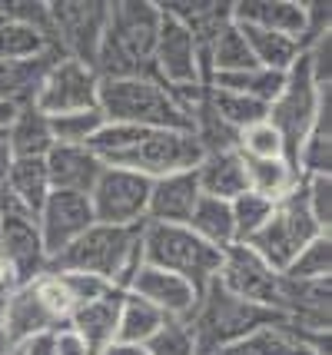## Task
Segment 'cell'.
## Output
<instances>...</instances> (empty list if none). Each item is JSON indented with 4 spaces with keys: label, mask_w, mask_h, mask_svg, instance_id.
Returning a JSON list of instances; mask_svg holds the SVG:
<instances>
[{
    "label": "cell",
    "mask_w": 332,
    "mask_h": 355,
    "mask_svg": "<svg viewBox=\"0 0 332 355\" xmlns=\"http://www.w3.org/2000/svg\"><path fill=\"white\" fill-rule=\"evenodd\" d=\"M87 146L103 159V166L140 173L146 180L196 170L203 159L196 137L180 130H140V126L103 123V130Z\"/></svg>",
    "instance_id": "obj_1"
},
{
    "label": "cell",
    "mask_w": 332,
    "mask_h": 355,
    "mask_svg": "<svg viewBox=\"0 0 332 355\" xmlns=\"http://www.w3.org/2000/svg\"><path fill=\"white\" fill-rule=\"evenodd\" d=\"M163 14L153 0H116L110 3L107 31L96 50L94 70L100 80L153 77V46Z\"/></svg>",
    "instance_id": "obj_2"
},
{
    "label": "cell",
    "mask_w": 332,
    "mask_h": 355,
    "mask_svg": "<svg viewBox=\"0 0 332 355\" xmlns=\"http://www.w3.org/2000/svg\"><path fill=\"white\" fill-rule=\"evenodd\" d=\"M140 232L143 226H100V223H94L80 239H73L64 252H57L50 259V269L96 276L127 293L130 276L143 263Z\"/></svg>",
    "instance_id": "obj_3"
},
{
    "label": "cell",
    "mask_w": 332,
    "mask_h": 355,
    "mask_svg": "<svg viewBox=\"0 0 332 355\" xmlns=\"http://www.w3.org/2000/svg\"><path fill=\"white\" fill-rule=\"evenodd\" d=\"M96 110L107 123L140 126V130H180L193 133V120L180 110L170 90L153 77H123L100 80L96 87Z\"/></svg>",
    "instance_id": "obj_4"
},
{
    "label": "cell",
    "mask_w": 332,
    "mask_h": 355,
    "mask_svg": "<svg viewBox=\"0 0 332 355\" xmlns=\"http://www.w3.org/2000/svg\"><path fill=\"white\" fill-rule=\"evenodd\" d=\"M286 322L279 312L263 309V306H253V302H243L233 293H226L220 282L213 279L200 293V302H196V312L190 319V329L196 336V345H200V355H216L220 349L233 345V342L253 336L266 325Z\"/></svg>",
    "instance_id": "obj_5"
},
{
    "label": "cell",
    "mask_w": 332,
    "mask_h": 355,
    "mask_svg": "<svg viewBox=\"0 0 332 355\" xmlns=\"http://www.w3.org/2000/svg\"><path fill=\"white\" fill-rule=\"evenodd\" d=\"M140 259L153 269L173 272L186 279L196 293L216 279L222 266V249L203 243L190 226H163V223H143L140 232Z\"/></svg>",
    "instance_id": "obj_6"
},
{
    "label": "cell",
    "mask_w": 332,
    "mask_h": 355,
    "mask_svg": "<svg viewBox=\"0 0 332 355\" xmlns=\"http://www.w3.org/2000/svg\"><path fill=\"white\" fill-rule=\"evenodd\" d=\"M319 232L322 230L316 226V219L309 216L306 200H302V183H296L283 200L272 206V216L266 219V226L243 246H250L272 272L283 276L289 263L299 256V249L306 243H313Z\"/></svg>",
    "instance_id": "obj_7"
},
{
    "label": "cell",
    "mask_w": 332,
    "mask_h": 355,
    "mask_svg": "<svg viewBox=\"0 0 332 355\" xmlns=\"http://www.w3.org/2000/svg\"><path fill=\"white\" fill-rule=\"evenodd\" d=\"M107 17H110L107 0H57V3H47L50 46L60 57L94 67L103 31H107Z\"/></svg>",
    "instance_id": "obj_8"
},
{
    "label": "cell",
    "mask_w": 332,
    "mask_h": 355,
    "mask_svg": "<svg viewBox=\"0 0 332 355\" xmlns=\"http://www.w3.org/2000/svg\"><path fill=\"white\" fill-rule=\"evenodd\" d=\"M329 87H319L313 70H309V60H306V50L299 53V60L289 67L286 73V87L283 93L269 103V123L279 130V137L286 143V153H289V163L296 156V146L302 143V137L309 133V126L319 113V100Z\"/></svg>",
    "instance_id": "obj_9"
},
{
    "label": "cell",
    "mask_w": 332,
    "mask_h": 355,
    "mask_svg": "<svg viewBox=\"0 0 332 355\" xmlns=\"http://www.w3.org/2000/svg\"><path fill=\"white\" fill-rule=\"evenodd\" d=\"M150 183L140 173L107 170L100 173L96 186L90 189V209L94 223L100 226H143L146 223V202H150Z\"/></svg>",
    "instance_id": "obj_10"
},
{
    "label": "cell",
    "mask_w": 332,
    "mask_h": 355,
    "mask_svg": "<svg viewBox=\"0 0 332 355\" xmlns=\"http://www.w3.org/2000/svg\"><path fill=\"white\" fill-rule=\"evenodd\" d=\"M96 87H100V77H96L94 67L70 60V57H57L33 93V107L44 116H64V113L90 110L96 107Z\"/></svg>",
    "instance_id": "obj_11"
},
{
    "label": "cell",
    "mask_w": 332,
    "mask_h": 355,
    "mask_svg": "<svg viewBox=\"0 0 332 355\" xmlns=\"http://www.w3.org/2000/svg\"><path fill=\"white\" fill-rule=\"evenodd\" d=\"M226 293H233L243 302H253L263 309L279 312V289H283V276L272 272L250 246H229L222 249V266L216 272Z\"/></svg>",
    "instance_id": "obj_12"
},
{
    "label": "cell",
    "mask_w": 332,
    "mask_h": 355,
    "mask_svg": "<svg viewBox=\"0 0 332 355\" xmlns=\"http://www.w3.org/2000/svg\"><path fill=\"white\" fill-rule=\"evenodd\" d=\"M153 80L166 90H186V87H206L200 77V57H196V40L193 33L176 24L173 17L163 14L159 37L153 46Z\"/></svg>",
    "instance_id": "obj_13"
},
{
    "label": "cell",
    "mask_w": 332,
    "mask_h": 355,
    "mask_svg": "<svg viewBox=\"0 0 332 355\" xmlns=\"http://www.w3.org/2000/svg\"><path fill=\"white\" fill-rule=\"evenodd\" d=\"M0 252H3L7 266L14 269L17 286H27L50 269V256L44 249L37 219L14 206L0 209Z\"/></svg>",
    "instance_id": "obj_14"
},
{
    "label": "cell",
    "mask_w": 332,
    "mask_h": 355,
    "mask_svg": "<svg viewBox=\"0 0 332 355\" xmlns=\"http://www.w3.org/2000/svg\"><path fill=\"white\" fill-rule=\"evenodd\" d=\"M229 17L233 24H243V27H259V31L292 37L302 44V50L313 37L329 33L313 27L309 3H299V0H239V3H229Z\"/></svg>",
    "instance_id": "obj_15"
},
{
    "label": "cell",
    "mask_w": 332,
    "mask_h": 355,
    "mask_svg": "<svg viewBox=\"0 0 332 355\" xmlns=\"http://www.w3.org/2000/svg\"><path fill=\"white\" fill-rule=\"evenodd\" d=\"M90 226H94L90 196H80V193H57L53 189L37 213V230H40V239H44L50 259L57 252H64L73 239H80Z\"/></svg>",
    "instance_id": "obj_16"
},
{
    "label": "cell",
    "mask_w": 332,
    "mask_h": 355,
    "mask_svg": "<svg viewBox=\"0 0 332 355\" xmlns=\"http://www.w3.org/2000/svg\"><path fill=\"white\" fill-rule=\"evenodd\" d=\"M127 293L143 299V302H150L157 312H163L166 319H176V322H190L193 312H196V302H200V293L186 279L163 272V269H153L146 263H140L137 272L130 276Z\"/></svg>",
    "instance_id": "obj_17"
},
{
    "label": "cell",
    "mask_w": 332,
    "mask_h": 355,
    "mask_svg": "<svg viewBox=\"0 0 332 355\" xmlns=\"http://www.w3.org/2000/svg\"><path fill=\"white\" fill-rule=\"evenodd\" d=\"M0 315H3V332L10 349H24L27 342L40 339V336H57L64 332V325L53 319V312L44 306V299L37 293V286H17L10 295L0 299Z\"/></svg>",
    "instance_id": "obj_18"
},
{
    "label": "cell",
    "mask_w": 332,
    "mask_h": 355,
    "mask_svg": "<svg viewBox=\"0 0 332 355\" xmlns=\"http://www.w3.org/2000/svg\"><path fill=\"white\" fill-rule=\"evenodd\" d=\"M200 183L196 170L170 173L150 183V202H146V223H163V226H186L200 202Z\"/></svg>",
    "instance_id": "obj_19"
},
{
    "label": "cell",
    "mask_w": 332,
    "mask_h": 355,
    "mask_svg": "<svg viewBox=\"0 0 332 355\" xmlns=\"http://www.w3.org/2000/svg\"><path fill=\"white\" fill-rule=\"evenodd\" d=\"M44 166H47L50 189L80 193V196H90L100 173L107 170L90 146H60V143H53V150L44 156Z\"/></svg>",
    "instance_id": "obj_20"
},
{
    "label": "cell",
    "mask_w": 332,
    "mask_h": 355,
    "mask_svg": "<svg viewBox=\"0 0 332 355\" xmlns=\"http://www.w3.org/2000/svg\"><path fill=\"white\" fill-rule=\"evenodd\" d=\"M120 306H123V289H113L96 302H87L73 309L67 332H73L90 352H103L113 339H116V322H120Z\"/></svg>",
    "instance_id": "obj_21"
},
{
    "label": "cell",
    "mask_w": 332,
    "mask_h": 355,
    "mask_svg": "<svg viewBox=\"0 0 332 355\" xmlns=\"http://www.w3.org/2000/svg\"><path fill=\"white\" fill-rule=\"evenodd\" d=\"M292 166L299 176H332V90L322 93L316 120L296 146Z\"/></svg>",
    "instance_id": "obj_22"
},
{
    "label": "cell",
    "mask_w": 332,
    "mask_h": 355,
    "mask_svg": "<svg viewBox=\"0 0 332 355\" xmlns=\"http://www.w3.org/2000/svg\"><path fill=\"white\" fill-rule=\"evenodd\" d=\"M3 146L14 159H44L53 150V133H50V116L27 103L20 107L17 120L3 133Z\"/></svg>",
    "instance_id": "obj_23"
},
{
    "label": "cell",
    "mask_w": 332,
    "mask_h": 355,
    "mask_svg": "<svg viewBox=\"0 0 332 355\" xmlns=\"http://www.w3.org/2000/svg\"><path fill=\"white\" fill-rule=\"evenodd\" d=\"M196 183L203 196L213 200H236L239 193H246V166H243V156L236 150L229 153H209L200 159L196 166Z\"/></svg>",
    "instance_id": "obj_24"
},
{
    "label": "cell",
    "mask_w": 332,
    "mask_h": 355,
    "mask_svg": "<svg viewBox=\"0 0 332 355\" xmlns=\"http://www.w3.org/2000/svg\"><path fill=\"white\" fill-rule=\"evenodd\" d=\"M53 193L47 180V166L44 159H14L10 156V170H7V200L14 209L27 213L37 219L40 206L47 202V196Z\"/></svg>",
    "instance_id": "obj_25"
},
{
    "label": "cell",
    "mask_w": 332,
    "mask_h": 355,
    "mask_svg": "<svg viewBox=\"0 0 332 355\" xmlns=\"http://www.w3.org/2000/svg\"><path fill=\"white\" fill-rule=\"evenodd\" d=\"M243 37H246V46L253 53L256 67L263 70H276V73H286L292 63L299 60L302 44L292 40V37H283V33H272V31H259V27H243L236 24Z\"/></svg>",
    "instance_id": "obj_26"
},
{
    "label": "cell",
    "mask_w": 332,
    "mask_h": 355,
    "mask_svg": "<svg viewBox=\"0 0 332 355\" xmlns=\"http://www.w3.org/2000/svg\"><path fill=\"white\" fill-rule=\"evenodd\" d=\"M203 243L216 249L236 246V232H233V213L226 200H213V196H200L196 209H193L190 223H186Z\"/></svg>",
    "instance_id": "obj_27"
},
{
    "label": "cell",
    "mask_w": 332,
    "mask_h": 355,
    "mask_svg": "<svg viewBox=\"0 0 332 355\" xmlns=\"http://www.w3.org/2000/svg\"><path fill=\"white\" fill-rule=\"evenodd\" d=\"M243 166H246V186L256 196H266V200L279 202L299 183V173L292 170L289 159H246L243 156Z\"/></svg>",
    "instance_id": "obj_28"
},
{
    "label": "cell",
    "mask_w": 332,
    "mask_h": 355,
    "mask_svg": "<svg viewBox=\"0 0 332 355\" xmlns=\"http://www.w3.org/2000/svg\"><path fill=\"white\" fill-rule=\"evenodd\" d=\"M216 355H313V352L296 339V332L289 325L276 322L253 332V336H246V339L233 342V345H226Z\"/></svg>",
    "instance_id": "obj_29"
},
{
    "label": "cell",
    "mask_w": 332,
    "mask_h": 355,
    "mask_svg": "<svg viewBox=\"0 0 332 355\" xmlns=\"http://www.w3.org/2000/svg\"><path fill=\"white\" fill-rule=\"evenodd\" d=\"M166 322V315L157 312L150 302H143L137 295L123 293V306H120V322H116V339L113 342H130V345H146Z\"/></svg>",
    "instance_id": "obj_30"
},
{
    "label": "cell",
    "mask_w": 332,
    "mask_h": 355,
    "mask_svg": "<svg viewBox=\"0 0 332 355\" xmlns=\"http://www.w3.org/2000/svg\"><path fill=\"white\" fill-rule=\"evenodd\" d=\"M53 50L50 37L44 31H37L24 20H0V63H17V60H33L40 53Z\"/></svg>",
    "instance_id": "obj_31"
},
{
    "label": "cell",
    "mask_w": 332,
    "mask_h": 355,
    "mask_svg": "<svg viewBox=\"0 0 332 355\" xmlns=\"http://www.w3.org/2000/svg\"><path fill=\"white\" fill-rule=\"evenodd\" d=\"M206 100H209V110H213L229 130H236V133H243L246 126H253V123H263L269 116L266 103H259L253 96H243V93H229V90L209 87V90H206Z\"/></svg>",
    "instance_id": "obj_32"
},
{
    "label": "cell",
    "mask_w": 332,
    "mask_h": 355,
    "mask_svg": "<svg viewBox=\"0 0 332 355\" xmlns=\"http://www.w3.org/2000/svg\"><path fill=\"white\" fill-rule=\"evenodd\" d=\"M289 73V70H286ZM286 73H276V70H263V67H253V70H243V73H226V77H213L209 87L216 90H229V93H243V96H253L259 103H272L286 87Z\"/></svg>",
    "instance_id": "obj_33"
},
{
    "label": "cell",
    "mask_w": 332,
    "mask_h": 355,
    "mask_svg": "<svg viewBox=\"0 0 332 355\" xmlns=\"http://www.w3.org/2000/svg\"><path fill=\"white\" fill-rule=\"evenodd\" d=\"M332 276V236L319 232L313 243H306L299 249V256L289 263V269L283 272V279L292 282H322Z\"/></svg>",
    "instance_id": "obj_34"
},
{
    "label": "cell",
    "mask_w": 332,
    "mask_h": 355,
    "mask_svg": "<svg viewBox=\"0 0 332 355\" xmlns=\"http://www.w3.org/2000/svg\"><path fill=\"white\" fill-rule=\"evenodd\" d=\"M103 123H107L103 113L90 107L77 110V113H64V116H50V133H53V143H60V146H87L103 130Z\"/></svg>",
    "instance_id": "obj_35"
},
{
    "label": "cell",
    "mask_w": 332,
    "mask_h": 355,
    "mask_svg": "<svg viewBox=\"0 0 332 355\" xmlns=\"http://www.w3.org/2000/svg\"><path fill=\"white\" fill-rule=\"evenodd\" d=\"M272 206L276 202L266 196H256V193H239L236 200H229V213H233V232H236V243H250L256 232L266 226V219L272 216Z\"/></svg>",
    "instance_id": "obj_36"
},
{
    "label": "cell",
    "mask_w": 332,
    "mask_h": 355,
    "mask_svg": "<svg viewBox=\"0 0 332 355\" xmlns=\"http://www.w3.org/2000/svg\"><path fill=\"white\" fill-rule=\"evenodd\" d=\"M236 153L246 156V159H289V153H286V143H283V137H279V130L269 123V120L246 126V130L239 133ZM292 170H296V166H292Z\"/></svg>",
    "instance_id": "obj_37"
},
{
    "label": "cell",
    "mask_w": 332,
    "mask_h": 355,
    "mask_svg": "<svg viewBox=\"0 0 332 355\" xmlns=\"http://www.w3.org/2000/svg\"><path fill=\"white\" fill-rule=\"evenodd\" d=\"M146 352L150 355H200V345H196V336H193L190 322L166 319L163 329L146 342Z\"/></svg>",
    "instance_id": "obj_38"
},
{
    "label": "cell",
    "mask_w": 332,
    "mask_h": 355,
    "mask_svg": "<svg viewBox=\"0 0 332 355\" xmlns=\"http://www.w3.org/2000/svg\"><path fill=\"white\" fill-rule=\"evenodd\" d=\"M302 183V200L309 216L316 219V226L322 232H329L332 226V176H299Z\"/></svg>",
    "instance_id": "obj_39"
},
{
    "label": "cell",
    "mask_w": 332,
    "mask_h": 355,
    "mask_svg": "<svg viewBox=\"0 0 332 355\" xmlns=\"http://www.w3.org/2000/svg\"><path fill=\"white\" fill-rule=\"evenodd\" d=\"M50 272L60 279V286L67 289L70 302H73V309L87 306V302H96V299H103L107 293L116 289V286H110V282H103V279H96V276H83V272H57V269H50Z\"/></svg>",
    "instance_id": "obj_40"
},
{
    "label": "cell",
    "mask_w": 332,
    "mask_h": 355,
    "mask_svg": "<svg viewBox=\"0 0 332 355\" xmlns=\"http://www.w3.org/2000/svg\"><path fill=\"white\" fill-rule=\"evenodd\" d=\"M57 355H96V352H90L73 332H57Z\"/></svg>",
    "instance_id": "obj_41"
},
{
    "label": "cell",
    "mask_w": 332,
    "mask_h": 355,
    "mask_svg": "<svg viewBox=\"0 0 332 355\" xmlns=\"http://www.w3.org/2000/svg\"><path fill=\"white\" fill-rule=\"evenodd\" d=\"M20 355H57V336H40V339L27 342L24 349H17Z\"/></svg>",
    "instance_id": "obj_42"
},
{
    "label": "cell",
    "mask_w": 332,
    "mask_h": 355,
    "mask_svg": "<svg viewBox=\"0 0 332 355\" xmlns=\"http://www.w3.org/2000/svg\"><path fill=\"white\" fill-rule=\"evenodd\" d=\"M7 170H10V153H7V146L0 139V209L10 206V200H7Z\"/></svg>",
    "instance_id": "obj_43"
},
{
    "label": "cell",
    "mask_w": 332,
    "mask_h": 355,
    "mask_svg": "<svg viewBox=\"0 0 332 355\" xmlns=\"http://www.w3.org/2000/svg\"><path fill=\"white\" fill-rule=\"evenodd\" d=\"M14 289H17V276H14V269L7 266L3 252H0V299H3V295H10Z\"/></svg>",
    "instance_id": "obj_44"
},
{
    "label": "cell",
    "mask_w": 332,
    "mask_h": 355,
    "mask_svg": "<svg viewBox=\"0 0 332 355\" xmlns=\"http://www.w3.org/2000/svg\"><path fill=\"white\" fill-rule=\"evenodd\" d=\"M100 355H150L146 345H130V342H110Z\"/></svg>",
    "instance_id": "obj_45"
},
{
    "label": "cell",
    "mask_w": 332,
    "mask_h": 355,
    "mask_svg": "<svg viewBox=\"0 0 332 355\" xmlns=\"http://www.w3.org/2000/svg\"><path fill=\"white\" fill-rule=\"evenodd\" d=\"M17 113H20V103H10V100H0V137L7 133V126L17 120Z\"/></svg>",
    "instance_id": "obj_46"
},
{
    "label": "cell",
    "mask_w": 332,
    "mask_h": 355,
    "mask_svg": "<svg viewBox=\"0 0 332 355\" xmlns=\"http://www.w3.org/2000/svg\"><path fill=\"white\" fill-rule=\"evenodd\" d=\"M10 342H7V332H3V315H0V355H10Z\"/></svg>",
    "instance_id": "obj_47"
},
{
    "label": "cell",
    "mask_w": 332,
    "mask_h": 355,
    "mask_svg": "<svg viewBox=\"0 0 332 355\" xmlns=\"http://www.w3.org/2000/svg\"><path fill=\"white\" fill-rule=\"evenodd\" d=\"M0 20H3V0H0Z\"/></svg>",
    "instance_id": "obj_48"
},
{
    "label": "cell",
    "mask_w": 332,
    "mask_h": 355,
    "mask_svg": "<svg viewBox=\"0 0 332 355\" xmlns=\"http://www.w3.org/2000/svg\"><path fill=\"white\" fill-rule=\"evenodd\" d=\"M10 355H20V352H17V349H14V352H10Z\"/></svg>",
    "instance_id": "obj_49"
},
{
    "label": "cell",
    "mask_w": 332,
    "mask_h": 355,
    "mask_svg": "<svg viewBox=\"0 0 332 355\" xmlns=\"http://www.w3.org/2000/svg\"><path fill=\"white\" fill-rule=\"evenodd\" d=\"M0 139H3V137H0Z\"/></svg>",
    "instance_id": "obj_50"
}]
</instances>
